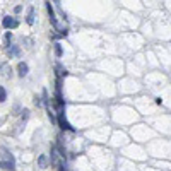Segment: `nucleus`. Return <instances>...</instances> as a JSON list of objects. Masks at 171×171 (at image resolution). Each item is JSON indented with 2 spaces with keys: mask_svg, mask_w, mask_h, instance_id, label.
I'll return each mask as SVG.
<instances>
[{
  "mask_svg": "<svg viewBox=\"0 0 171 171\" xmlns=\"http://www.w3.org/2000/svg\"><path fill=\"white\" fill-rule=\"evenodd\" d=\"M0 156H2V159H4V161H7V163L15 164L14 156H12V154H10V151H9L7 147H4V145H0Z\"/></svg>",
  "mask_w": 171,
  "mask_h": 171,
  "instance_id": "1",
  "label": "nucleus"
},
{
  "mask_svg": "<svg viewBox=\"0 0 171 171\" xmlns=\"http://www.w3.org/2000/svg\"><path fill=\"white\" fill-rule=\"evenodd\" d=\"M58 123H60V128H63V130H72L70 123L63 118V108H58Z\"/></svg>",
  "mask_w": 171,
  "mask_h": 171,
  "instance_id": "2",
  "label": "nucleus"
},
{
  "mask_svg": "<svg viewBox=\"0 0 171 171\" xmlns=\"http://www.w3.org/2000/svg\"><path fill=\"white\" fill-rule=\"evenodd\" d=\"M2 24H4V27H7V29H14V27H17V26H19V23L15 21L14 17H4Z\"/></svg>",
  "mask_w": 171,
  "mask_h": 171,
  "instance_id": "3",
  "label": "nucleus"
},
{
  "mask_svg": "<svg viewBox=\"0 0 171 171\" xmlns=\"http://www.w3.org/2000/svg\"><path fill=\"white\" fill-rule=\"evenodd\" d=\"M27 70H29L27 63H24V62H19L17 63V74H19V77H24V75L27 74Z\"/></svg>",
  "mask_w": 171,
  "mask_h": 171,
  "instance_id": "4",
  "label": "nucleus"
},
{
  "mask_svg": "<svg viewBox=\"0 0 171 171\" xmlns=\"http://www.w3.org/2000/svg\"><path fill=\"white\" fill-rule=\"evenodd\" d=\"M38 166H40L41 169H45V168L48 166V157H46L45 154H41V156L38 157Z\"/></svg>",
  "mask_w": 171,
  "mask_h": 171,
  "instance_id": "5",
  "label": "nucleus"
},
{
  "mask_svg": "<svg viewBox=\"0 0 171 171\" xmlns=\"http://www.w3.org/2000/svg\"><path fill=\"white\" fill-rule=\"evenodd\" d=\"M46 9H48V14H50V19H52L53 26H56V17H55V12H53V7L50 2H46Z\"/></svg>",
  "mask_w": 171,
  "mask_h": 171,
  "instance_id": "6",
  "label": "nucleus"
},
{
  "mask_svg": "<svg viewBox=\"0 0 171 171\" xmlns=\"http://www.w3.org/2000/svg\"><path fill=\"white\" fill-rule=\"evenodd\" d=\"M0 168H4V169H9V171H14V169H15V164L7 163V161H0Z\"/></svg>",
  "mask_w": 171,
  "mask_h": 171,
  "instance_id": "7",
  "label": "nucleus"
},
{
  "mask_svg": "<svg viewBox=\"0 0 171 171\" xmlns=\"http://www.w3.org/2000/svg\"><path fill=\"white\" fill-rule=\"evenodd\" d=\"M26 21H27V24H33L34 23V9L33 7H31L29 12H27V19H26Z\"/></svg>",
  "mask_w": 171,
  "mask_h": 171,
  "instance_id": "8",
  "label": "nucleus"
},
{
  "mask_svg": "<svg viewBox=\"0 0 171 171\" xmlns=\"http://www.w3.org/2000/svg\"><path fill=\"white\" fill-rule=\"evenodd\" d=\"M5 99H7V91H5L2 86H0V103H4Z\"/></svg>",
  "mask_w": 171,
  "mask_h": 171,
  "instance_id": "9",
  "label": "nucleus"
},
{
  "mask_svg": "<svg viewBox=\"0 0 171 171\" xmlns=\"http://www.w3.org/2000/svg\"><path fill=\"white\" fill-rule=\"evenodd\" d=\"M55 53H56V56L62 55V46H60V43H55Z\"/></svg>",
  "mask_w": 171,
  "mask_h": 171,
  "instance_id": "10",
  "label": "nucleus"
},
{
  "mask_svg": "<svg viewBox=\"0 0 171 171\" xmlns=\"http://www.w3.org/2000/svg\"><path fill=\"white\" fill-rule=\"evenodd\" d=\"M27 118H29V110H24V111H23V120L26 122Z\"/></svg>",
  "mask_w": 171,
  "mask_h": 171,
  "instance_id": "11",
  "label": "nucleus"
},
{
  "mask_svg": "<svg viewBox=\"0 0 171 171\" xmlns=\"http://www.w3.org/2000/svg\"><path fill=\"white\" fill-rule=\"evenodd\" d=\"M10 55H19V48H17V46H14V48L10 50Z\"/></svg>",
  "mask_w": 171,
  "mask_h": 171,
  "instance_id": "12",
  "label": "nucleus"
},
{
  "mask_svg": "<svg viewBox=\"0 0 171 171\" xmlns=\"http://www.w3.org/2000/svg\"><path fill=\"white\" fill-rule=\"evenodd\" d=\"M10 40H12V33H10V31H9V33L5 34V41H7V43H9V41H10Z\"/></svg>",
  "mask_w": 171,
  "mask_h": 171,
  "instance_id": "13",
  "label": "nucleus"
},
{
  "mask_svg": "<svg viewBox=\"0 0 171 171\" xmlns=\"http://www.w3.org/2000/svg\"><path fill=\"white\" fill-rule=\"evenodd\" d=\"M21 10H23V7H21V5H17V7L14 9V12H15V14H19V12H21Z\"/></svg>",
  "mask_w": 171,
  "mask_h": 171,
  "instance_id": "14",
  "label": "nucleus"
}]
</instances>
